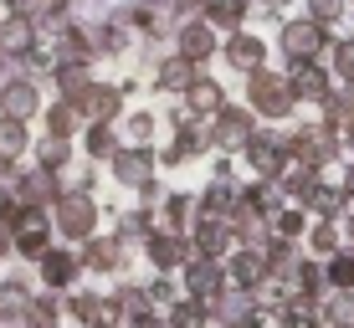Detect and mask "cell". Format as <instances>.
<instances>
[{"instance_id": "cell-1", "label": "cell", "mask_w": 354, "mask_h": 328, "mask_svg": "<svg viewBox=\"0 0 354 328\" xmlns=\"http://www.w3.org/2000/svg\"><path fill=\"white\" fill-rule=\"evenodd\" d=\"M283 46H288V57H298V62H313V57H319V46H324L319 21H298V26H288V31H283Z\"/></svg>"}, {"instance_id": "cell-2", "label": "cell", "mask_w": 354, "mask_h": 328, "mask_svg": "<svg viewBox=\"0 0 354 328\" xmlns=\"http://www.w3.org/2000/svg\"><path fill=\"white\" fill-rule=\"evenodd\" d=\"M252 98H257V108H267V113H283V108L292 103V93L283 88L277 77H267V72H257V82H252Z\"/></svg>"}, {"instance_id": "cell-3", "label": "cell", "mask_w": 354, "mask_h": 328, "mask_svg": "<svg viewBox=\"0 0 354 328\" xmlns=\"http://www.w3.org/2000/svg\"><path fill=\"white\" fill-rule=\"evenodd\" d=\"M62 226L72 231V236H88V231H93V200L67 195V200H62Z\"/></svg>"}, {"instance_id": "cell-4", "label": "cell", "mask_w": 354, "mask_h": 328, "mask_svg": "<svg viewBox=\"0 0 354 328\" xmlns=\"http://www.w3.org/2000/svg\"><path fill=\"white\" fill-rule=\"evenodd\" d=\"M292 93H298V98H313V103H328V82H324V72H319V67H308V62L298 67V88H292Z\"/></svg>"}, {"instance_id": "cell-5", "label": "cell", "mask_w": 354, "mask_h": 328, "mask_svg": "<svg viewBox=\"0 0 354 328\" xmlns=\"http://www.w3.org/2000/svg\"><path fill=\"white\" fill-rule=\"evenodd\" d=\"M328 287H339V293H354V251H334V262H328Z\"/></svg>"}, {"instance_id": "cell-6", "label": "cell", "mask_w": 354, "mask_h": 328, "mask_svg": "<svg viewBox=\"0 0 354 328\" xmlns=\"http://www.w3.org/2000/svg\"><path fill=\"white\" fill-rule=\"evenodd\" d=\"M324 323L328 328H354V293H334V298H328Z\"/></svg>"}, {"instance_id": "cell-7", "label": "cell", "mask_w": 354, "mask_h": 328, "mask_svg": "<svg viewBox=\"0 0 354 328\" xmlns=\"http://www.w3.org/2000/svg\"><path fill=\"white\" fill-rule=\"evenodd\" d=\"M308 205L319 215H339V205H344V190H334V185H313L308 190Z\"/></svg>"}, {"instance_id": "cell-8", "label": "cell", "mask_w": 354, "mask_h": 328, "mask_svg": "<svg viewBox=\"0 0 354 328\" xmlns=\"http://www.w3.org/2000/svg\"><path fill=\"white\" fill-rule=\"evenodd\" d=\"M231 62H236V67H257V62H262V41L236 36V41H231Z\"/></svg>"}, {"instance_id": "cell-9", "label": "cell", "mask_w": 354, "mask_h": 328, "mask_svg": "<svg viewBox=\"0 0 354 328\" xmlns=\"http://www.w3.org/2000/svg\"><path fill=\"white\" fill-rule=\"evenodd\" d=\"M41 267H46V282H67L77 262H72L67 251H46V257H41Z\"/></svg>"}, {"instance_id": "cell-10", "label": "cell", "mask_w": 354, "mask_h": 328, "mask_svg": "<svg viewBox=\"0 0 354 328\" xmlns=\"http://www.w3.org/2000/svg\"><path fill=\"white\" fill-rule=\"evenodd\" d=\"M231 272H236V282H262V257H252V251H247V257L231 262Z\"/></svg>"}, {"instance_id": "cell-11", "label": "cell", "mask_w": 354, "mask_h": 328, "mask_svg": "<svg viewBox=\"0 0 354 328\" xmlns=\"http://www.w3.org/2000/svg\"><path fill=\"white\" fill-rule=\"evenodd\" d=\"M6 108H10L16 118H26L31 108H36V93H31V88H10V93H6Z\"/></svg>"}, {"instance_id": "cell-12", "label": "cell", "mask_w": 354, "mask_h": 328, "mask_svg": "<svg viewBox=\"0 0 354 328\" xmlns=\"http://www.w3.org/2000/svg\"><path fill=\"white\" fill-rule=\"evenodd\" d=\"M216 282H221V277H216V267H195V272H190L195 298H211V293H216Z\"/></svg>"}, {"instance_id": "cell-13", "label": "cell", "mask_w": 354, "mask_h": 328, "mask_svg": "<svg viewBox=\"0 0 354 328\" xmlns=\"http://www.w3.org/2000/svg\"><path fill=\"white\" fill-rule=\"evenodd\" d=\"M118 175L124 180H144L149 175V154H124V160H118Z\"/></svg>"}, {"instance_id": "cell-14", "label": "cell", "mask_w": 354, "mask_h": 328, "mask_svg": "<svg viewBox=\"0 0 354 328\" xmlns=\"http://www.w3.org/2000/svg\"><path fill=\"white\" fill-rule=\"evenodd\" d=\"M236 139H247V118L241 113H221V144H236Z\"/></svg>"}, {"instance_id": "cell-15", "label": "cell", "mask_w": 354, "mask_h": 328, "mask_svg": "<svg viewBox=\"0 0 354 328\" xmlns=\"http://www.w3.org/2000/svg\"><path fill=\"white\" fill-rule=\"evenodd\" d=\"M149 257L160 262V267H169V262H180V247H175L169 236H154V241H149Z\"/></svg>"}, {"instance_id": "cell-16", "label": "cell", "mask_w": 354, "mask_h": 328, "mask_svg": "<svg viewBox=\"0 0 354 328\" xmlns=\"http://www.w3.org/2000/svg\"><path fill=\"white\" fill-rule=\"evenodd\" d=\"M205 52H211V31H205V26L185 31V57H205Z\"/></svg>"}, {"instance_id": "cell-17", "label": "cell", "mask_w": 354, "mask_h": 328, "mask_svg": "<svg viewBox=\"0 0 354 328\" xmlns=\"http://www.w3.org/2000/svg\"><path fill=\"white\" fill-rule=\"evenodd\" d=\"M313 251L334 257V251H339V231H334V226H319V231H313Z\"/></svg>"}, {"instance_id": "cell-18", "label": "cell", "mask_w": 354, "mask_h": 328, "mask_svg": "<svg viewBox=\"0 0 354 328\" xmlns=\"http://www.w3.org/2000/svg\"><path fill=\"white\" fill-rule=\"evenodd\" d=\"M334 67H339V77H344V82H354V41H344L334 52Z\"/></svg>"}, {"instance_id": "cell-19", "label": "cell", "mask_w": 354, "mask_h": 328, "mask_svg": "<svg viewBox=\"0 0 354 328\" xmlns=\"http://www.w3.org/2000/svg\"><path fill=\"white\" fill-rule=\"evenodd\" d=\"M165 88H190V62H169L165 67Z\"/></svg>"}, {"instance_id": "cell-20", "label": "cell", "mask_w": 354, "mask_h": 328, "mask_svg": "<svg viewBox=\"0 0 354 328\" xmlns=\"http://www.w3.org/2000/svg\"><path fill=\"white\" fill-rule=\"evenodd\" d=\"M221 247H226V231H221V226H205V231H201V251H211V257H216Z\"/></svg>"}, {"instance_id": "cell-21", "label": "cell", "mask_w": 354, "mask_h": 328, "mask_svg": "<svg viewBox=\"0 0 354 328\" xmlns=\"http://www.w3.org/2000/svg\"><path fill=\"white\" fill-rule=\"evenodd\" d=\"M21 149V128L16 124H0V154H16Z\"/></svg>"}, {"instance_id": "cell-22", "label": "cell", "mask_w": 354, "mask_h": 328, "mask_svg": "<svg viewBox=\"0 0 354 328\" xmlns=\"http://www.w3.org/2000/svg\"><path fill=\"white\" fill-rule=\"evenodd\" d=\"M344 0H313V21H334Z\"/></svg>"}, {"instance_id": "cell-23", "label": "cell", "mask_w": 354, "mask_h": 328, "mask_svg": "<svg viewBox=\"0 0 354 328\" xmlns=\"http://www.w3.org/2000/svg\"><path fill=\"white\" fill-rule=\"evenodd\" d=\"M277 231H283V236H292V231H303V215H298V211H283V215H277Z\"/></svg>"}, {"instance_id": "cell-24", "label": "cell", "mask_w": 354, "mask_h": 328, "mask_svg": "<svg viewBox=\"0 0 354 328\" xmlns=\"http://www.w3.org/2000/svg\"><path fill=\"white\" fill-rule=\"evenodd\" d=\"M93 262L97 267H113V247H108V241H93Z\"/></svg>"}, {"instance_id": "cell-25", "label": "cell", "mask_w": 354, "mask_h": 328, "mask_svg": "<svg viewBox=\"0 0 354 328\" xmlns=\"http://www.w3.org/2000/svg\"><path fill=\"white\" fill-rule=\"evenodd\" d=\"M6 46H26V26H21V21H10V26H6Z\"/></svg>"}, {"instance_id": "cell-26", "label": "cell", "mask_w": 354, "mask_h": 328, "mask_svg": "<svg viewBox=\"0 0 354 328\" xmlns=\"http://www.w3.org/2000/svg\"><path fill=\"white\" fill-rule=\"evenodd\" d=\"M0 308H21V287H16V282H10L6 293H0Z\"/></svg>"}, {"instance_id": "cell-27", "label": "cell", "mask_w": 354, "mask_h": 328, "mask_svg": "<svg viewBox=\"0 0 354 328\" xmlns=\"http://www.w3.org/2000/svg\"><path fill=\"white\" fill-rule=\"evenodd\" d=\"M93 149H97V154H103V149H113V133H108V128H97V133H93Z\"/></svg>"}, {"instance_id": "cell-28", "label": "cell", "mask_w": 354, "mask_h": 328, "mask_svg": "<svg viewBox=\"0 0 354 328\" xmlns=\"http://www.w3.org/2000/svg\"><path fill=\"white\" fill-rule=\"evenodd\" d=\"M195 103H201V108H216V88H195Z\"/></svg>"}, {"instance_id": "cell-29", "label": "cell", "mask_w": 354, "mask_h": 328, "mask_svg": "<svg viewBox=\"0 0 354 328\" xmlns=\"http://www.w3.org/2000/svg\"><path fill=\"white\" fill-rule=\"evenodd\" d=\"M52 124H57V133H67V128H72V113H67V108H57V113H52Z\"/></svg>"}, {"instance_id": "cell-30", "label": "cell", "mask_w": 354, "mask_h": 328, "mask_svg": "<svg viewBox=\"0 0 354 328\" xmlns=\"http://www.w3.org/2000/svg\"><path fill=\"white\" fill-rule=\"evenodd\" d=\"M0 251H10V231L6 226H0Z\"/></svg>"}, {"instance_id": "cell-31", "label": "cell", "mask_w": 354, "mask_h": 328, "mask_svg": "<svg viewBox=\"0 0 354 328\" xmlns=\"http://www.w3.org/2000/svg\"><path fill=\"white\" fill-rule=\"evenodd\" d=\"M344 195L354 200V169H349V180H344Z\"/></svg>"}, {"instance_id": "cell-32", "label": "cell", "mask_w": 354, "mask_h": 328, "mask_svg": "<svg viewBox=\"0 0 354 328\" xmlns=\"http://www.w3.org/2000/svg\"><path fill=\"white\" fill-rule=\"evenodd\" d=\"M133 328H160V323H154V318H139V323H133Z\"/></svg>"}, {"instance_id": "cell-33", "label": "cell", "mask_w": 354, "mask_h": 328, "mask_svg": "<svg viewBox=\"0 0 354 328\" xmlns=\"http://www.w3.org/2000/svg\"><path fill=\"white\" fill-rule=\"evenodd\" d=\"M344 231H349V241H354V211H349V221H344Z\"/></svg>"}, {"instance_id": "cell-34", "label": "cell", "mask_w": 354, "mask_h": 328, "mask_svg": "<svg viewBox=\"0 0 354 328\" xmlns=\"http://www.w3.org/2000/svg\"><path fill=\"white\" fill-rule=\"evenodd\" d=\"M344 139H349V144H354V124H349V128H344Z\"/></svg>"}]
</instances>
